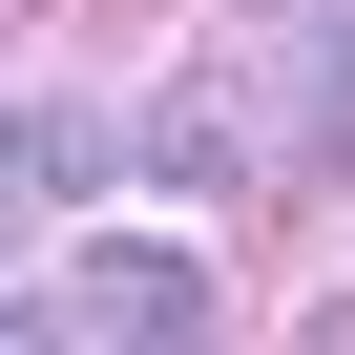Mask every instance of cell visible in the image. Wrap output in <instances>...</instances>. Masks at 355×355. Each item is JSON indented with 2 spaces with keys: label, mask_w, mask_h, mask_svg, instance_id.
Instances as JSON below:
<instances>
[{
  "label": "cell",
  "mask_w": 355,
  "mask_h": 355,
  "mask_svg": "<svg viewBox=\"0 0 355 355\" xmlns=\"http://www.w3.org/2000/svg\"><path fill=\"white\" fill-rule=\"evenodd\" d=\"M125 105H0V189H21V209H105L125 189Z\"/></svg>",
  "instance_id": "7a4b0ae2"
},
{
  "label": "cell",
  "mask_w": 355,
  "mask_h": 355,
  "mask_svg": "<svg viewBox=\"0 0 355 355\" xmlns=\"http://www.w3.org/2000/svg\"><path fill=\"white\" fill-rule=\"evenodd\" d=\"M125 146H146V189H189V209H230V189H251V125H230V84H209V63H189V84H146V105H125Z\"/></svg>",
  "instance_id": "3957f363"
},
{
  "label": "cell",
  "mask_w": 355,
  "mask_h": 355,
  "mask_svg": "<svg viewBox=\"0 0 355 355\" xmlns=\"http://www.w3.org/2000/svg\"><path fill=\"white\" fill-rule=\"evenodd\" d=\"M230 293H209V251L189 230H84L63 272H42V334H105V355H189Z\"/></svg>",
  "instance_id": "6da1fadb"
},
{
  "label": "cell",
  "mask_w": 355,
  "mask_h": 355,
  "mask_svg": "<svg viewBox=\"0 0 355 355\" xmlns=\"http://www.w3.org/2000/svg\"><path fill=\"white\" fill-rule=\"evenodd\" d=\"M293 167H334V189H355V21H334L313 84H293Z\"/></svg>",
  "instance_id": "277c9868"
},
{
  "label": "cell",
  "mask_w": 355,
  "mask_h": 355,
  "mask_svg": "<svg viewBox=\"0 0 355 355\" xmlns=\"http://www.w3.org/2000/svg\"><path fill=\"white\" fill-rule=\"evenodd\" d=\"M0 272H21V189H0Z\"/></svg>",
  "instance_id": "5b68a950"
}]
</instances>
